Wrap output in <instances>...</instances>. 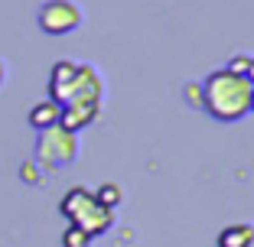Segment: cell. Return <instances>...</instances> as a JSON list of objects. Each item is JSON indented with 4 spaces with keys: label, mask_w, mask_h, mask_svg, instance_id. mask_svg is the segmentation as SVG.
I'll return each mask as SVG.
<instances>
[{
    "label": "cell",
    "mask_w": 254,
    "mask_h": 247,
    "mask_svg": "<svg viewBox=\"0 0 254 247\" xmlns=\"http://www.w3.org/2000/svg\"><path fill=\"white\" fill-rule=\"evenodd\" d=\"M251 88L248 78L235 75L228 68H218L202 85V107L215 120H238L251 111Z\"/></svg>",
    "instance_id": "1"
},
{
    "label": "cell",
    "mask_w": 254,
    "mask_h": 247,
    "mask_svg": "<svg viewBox=\"0 0 254 247\" xmlns=\"http://www.w3.org/2000/svg\"><path fill=\"white\" fill-rule=\"evenodd\" d=\"M88 244H91V234H85L75 225H68L65 234H62V247H88Z\"/></svg>",
    "instance_id": "11"
},
{
    "label": "cell",
    "mask_w": 254,
    "mask_h": 247,
    "mask_svg": "<svg viewBox=\"0 0 254 247\" xmlns=\"http://www.w3.org/2000/svg\"><path fill=\"white\" fill-rule=\"evenodd\" d=\"M251 111H254V88H251Z\"/></svg>",
    "instance_id": "15"
},
{
    "label": "cell",
    "mask_w": 254,
    "mask_h": 247,
    "mask_svg": "<svg viewBox=\"0 0 254 247\" xmlns=\"http://www.w3.org/2000/svg\"><path fill=\"white\" fill-rule=\"evenodd\" d=\"M101 78L91 65L72 59H59L53 65V75H49V101H56L59 107L72 104V101H101Z\"/></svg>",
    "instance_id": "2"
},
{
    "label": "cell",
    "mask_w": 254,
    "mask_h": 247,
    "mask_svg": "<svg viewBox=\"0 0 254 247\" xmlns=\"http://www.w3.org/2000/svg\"><path fill=\"white\" fill-rule=\"evenodd\" d=\"M20 176H23V179H26V182H39V179H43V176H39V172H36V163H23Z\"/></svg>",
    "instance_id": "12"
},
{
    "label": "cell",
    "mask_w": 254,
    "mask_h": 247,
    "mask_svg": "<svg viewBox=\"0 0 254 247\" xmlns=\"http://www.w3.org/2000/svg\"><path fill=\"white\" fill-rule=\"evenodd\" d=\"M254 244V228L251 225H228L218 234V247H251Z\"/></svg>",
    "instance_id": "8"
},
{
    "label": "cell",
    "mask_w": 254,
    "mask_h": 247,
    "mask_svg": "<svg viewBox=\"0 0 254 247\" xmlns=\"http://www.w3.org/2000/svg\"><path fill=\"white\" fill-rule=\"evenodd\" d=\"M59 211L75 228H82L85 234H91V238L105 234L108 228L114 225V211L105 208V205L95 198V192H88V189H82V186L68 189L65 198H62V205H59Z\"/></svg>",
    "instance_id": "3"
},
{
    "label": "cell",
    "mask_w": 254,
    "mask_h": 247,
    "mask_svg": "<svg viewBox=\"0 0 254 247\" xmlns=\"http://www.w3.org/2000/svg\"><path fill=\"white\" fill-rule=\"evenodd\" d=\"M95 198H98L101 205H105V208H111V211H114V208L121 205V189L114 186V182H105V186H101V189L95 192Z\"/></svg>",
    "instance_id": "10"
},
{
    "label": "cell",
    "mask_w": 254,
    "mask_h": 247,
    "mask_svg": "<svg viewBox=\"0 0 254 247\" xmlns=\"http://www.w3.org/2000/svg\"><path fill=\"white\" fill-rule=\"evenodd\" d=\"M78 153V143H75V134L62 127H49V130H39V143H36V159L43 166H65L75 159Z\"/></svg>",
    "instance_id": "4"
},
{
    "label": "cell",
    "mask_w": 254,
    "mask_h": 247,
    "mask_svg": "<svg viewBox=\"0 0 254 247\" xmlns=\"http://www.w3.org/2000/svg\"><path fill=\"white\" fill-rule=\"evenodd\" d=\"M39 30L49 33V36H65V33L78 30L82 26V10L72 0H46L36 13Z\"/></svg>",
    "instance_id": "5"
},
{
    "label": "cell",
    "mask_w": 254,
    "mask_h": 247,
    "mask_svg": "<svg viewBox=\"0 0 254 247\" xmlns=\"http://www.w3.org/2000/svg\"><path fill=\"white\" fill-rule=\"evenodd\" d=\"M3 75H7V72H3V62H0V85H3Z\"/></svg>",
    "instance_id": "14"
},
{
    "label": "cell",
    "mask_w": 254,
    "mask_h": 247,
    "mask_svg": "<svg viewBox=\"0 0 254 247\" xmlns=\"http://www.w3.org/2000/svg\"><path fill=\"white\" fill-rule=\"evenodd\" d=\"M59 117H62V107L56 104V101H39V104L30 107V127L33 130L59 127Z\"/></svg>",
    "instance_id": "7"
},
{
    "label": "cell",
    "mask_w": 254,
    "mask_h": 247,
    "mask_svg": "<svg viewBox=\"0 0 254 247\" xmlns=\"http://www.w3.org/2000/svg\"><path fill=\"white\" fill-rule=\"evenodd\" d=\"M98 107H101V101H72V104L62 107L59 127L68 130V134H78L82 127H88L91 120L98 117Z\"/></svg>",
    "instance_id": "6"
},
{
    "label": "cell",
    "mask_w": 254,
    "mask_h": 247,
    "mask_svg": "<svg viewBox=\"0 0 254 247\" xmlns=\"http://www.w3.org/2000/svg\"><path fill=\"white\" fill-rule=\"evenodd\" d=\"M225 68L235 72V75H241V78H248V82L254 85V55H235Z\"/></svg>",
    "instance_id": "9"
},
{
    "label": "cell",
    "mask_w": 254,
    "mask_h": 247,
    "mask_svg": "<svg viewBox=\"0 0 254 247\" xmlns=\"http://www.w3.org/2000/svg\"><path fill=\"white\" fill-rule=\"evenodd\" d=\"M189 101H192V104H202V85H189Z\"/></svg>",
    "instance_id": "13"
}]
</instances>
